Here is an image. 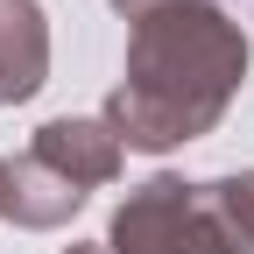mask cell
I'll list each match as a JSON object with an SVG mask.
<instances>
[{"mask_svg": "<svg viewBox=\"0 0 254 254\" xmlns=\"http://www.w3.org/2000/svg\"><path fill=\"white\" fill-rule=\"evenodd\" d=\"M127 21V64L106 99L120 148L170 155L212 134L247 85V36L219 0H113Z\"/></svg>", "mask_w": 254, "mask_h": 254, "instance_id": "1", "label": "cell"}, {"mask_svg": "<svg viewBox=\"0 0 254 254\" xmlns=\"http://www.w3.org/2000/svg\"><path fill=\"white\" fill-rule=\"evenodd\" d=\"M106 254H247V247L226 233L205 184L148 177L120 198L113 226H106Z\"/></svg>", "mask_w": 254, "mask_h": 254, "instance_id": "2", "label": "cell"}, {"mask_svg": "<svg viewBox=\"0 0 254 254\" xmlns=\"http://www.w3.org/2000/svg\"><path fill=\"white\" fill-rule=\"evenodd\" d=\"M28 155L50 163L64 184H78L85 198L99 184H113L120 163H127V148H120V134L106 127V113H57V120H43L36 141H28Z\"/></svg>", "mask_w": 254, "mask_h": 254, "instance_id": "3", "label": "cell"}, {"mask_svg": "<svg viewBox=\"0 0 254 254\" xmlns=\"http://www.w3.org/2000/svg\"><path fill=\"white\" fill-rule=\"evenodd\" d=\"M85 205V190L78 184H64L50 163H36V155H0V219L7 226H21V233H50V226H64Z\"/></svg>", "mask_w": 254, "mask_h": 254, "instance_id": "4", "label": "cell"}, {"mask_svg": "<svg viewBox=\"0 0 254 254\" xmlns=\"http://www.w3.org/2000/svg\"><path fill=\"white\" fill-rule=\"evenodd\" d=\"M50 78V14L36 0H0V106L36 99Z\"/></svg>", "mask_w": 254, "mask_h": 254, "instance_id": "5", "label": "cell"}, {"mask_svg": "<svg viewBox=\"0 0 254 254\" xmlns=\"http://www.w3.org/2000/svg\"><path fill=\"white\" fill-rule=\"evenodd\" d=\"M64 254H106V240H78V247H64Z\"/></svg>", "mask_w": 254, "mask_h": 254, "instance_id": "6", "label": "cell"}]
</instances>
